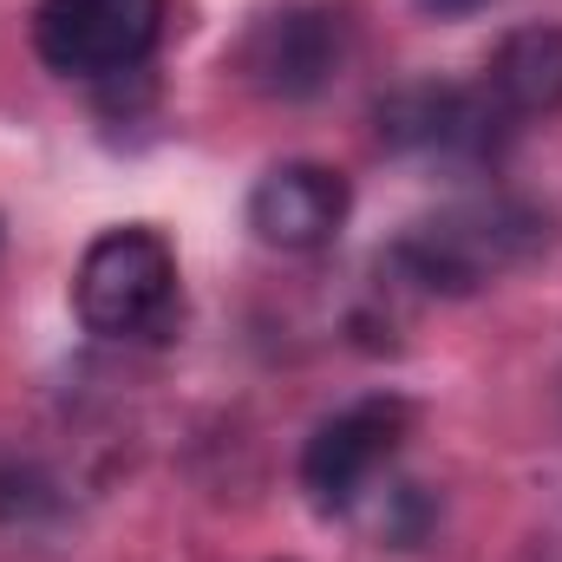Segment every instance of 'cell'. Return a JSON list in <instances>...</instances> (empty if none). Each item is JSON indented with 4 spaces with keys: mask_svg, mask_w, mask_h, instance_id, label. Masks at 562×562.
Segmentation results:
<instances>
[{
    "mask_svg": "<svg viewBox=\"0 0 562 562\" xmlns=\"http://www.w3.org/2000/svg\"><path fill=\"white\" fill-rule=\"evenodd\" d=\"M484 92L510 125L562 112V26H517L484 66Z\"/></svg>",
    "mask_w": 562,
    "mask_h": 562,
    "instance_id": "8",
    "label": "cell"
},
{
    "mask_svg": "<svg viewBox=\"0 0 562 562\" xmlns=\"http://www.w3.org/2000/svg\"><path fill=\"white\" fill-rule=\"evenodd\" d=\"M425 13H471V7H484V0H419Z\"/></svg>",
    "mask_w": 562,
    "mask_h": 562,
    "instance_id": "9",
    "label": "cell"
},
{
    "mask_svg": "<svg viewBox=\"0 0 562 562\" xmlns=\"http://www.w3.org/2000/svg\"><path fill=\"white\" fill-rule=\"evenodd\" d=\"M537 249H543V216L530 203L484 196V203H458V210H438V216L413 223L386 262L419 294H477L484 281L530 262Z\"/></svg>",
    "mask_w": 562,
    "mask_h": 562,
    "instance_id": "1",
    "label": "cell"
},
{
    "mask_svg": "<svg viewBox=\"0 0 562 562\" xmlns=\"http://www.w3.org/2000/svg\"><path fill=\"white\" fill-rule=\"evenodd\" d=\"M347 203H353V190H347L340 170H327V164H276L249 190V229L269 249L301 256V249H321V243L340 236Z\"/></svg>",
    "mask_w": 562,
    "mask_h": 562,
    "instance_id": "7",
    "label": "cell"
},
{
    "mask_svg": "<svg viewBox=\"0 0 562 562\" xmlns=\"http://www.w3.org/2000/svg\"><path fill=\"white\" fill-rule=\"evenodd\" d=\"M406 431H413V406L393 400V393H373V400H353L347 413H334L301 451L307 504L314 510H353L360 491L373 484V471L393 464Z\"/></svg>",
    "mask_w": 562,
    "mask_h": 562,
    "instance_id": "5",
    "label": "cell"
},
{
    "mask_svg": "<svg viewBox=\"0 0 562 562\" xmlns=\"http://www.w3.org/2000/svg\"><path fill=\"white\" fill-rule=\"evenodd\" d=\"M353 53V13L334 0H294L249 26L243 40V72L269 99H314L334 86V72Z\"/></svg>",
    "mask_w": 562,
    "mask_h": 562,
    "instance_id": "3",
    "label": "cell"
},
{
    "mask_svg": "<svg viewBox=\"0 0 562 562\" xmlns=\"http://www.w3.org/2000/svg\"><path fill=\"white\" fill-rule=\"evenodd\" d=\"M164 33V0H40L33 46L66 79L132 72Z\"/></svg>",
    "mask_w": 562,
    "mask_h": 562,
    "instance_id": "4",
    "label": "cell"
},
{
    "mask_svg": "<svg viewBox=\"0 0 562 562\" xmlns=\"http://www.w3.org/2000/svg\"><path fill=\"white\" fill-rule=\"evenodd\" d=\"M72 307L99 340H157L177 321V256L157 229H105L72 281Z\"/></svg>",
    "mask_w": 562,
    "mask_h": 562,
    "instance_id": "2",
    "label": "cell"
},
{
    "mask_svg": "<svg viewBox=\"0 0 562 562\" xmlns=\"http://www.w3.org/2000/svg\"><path fill=\"white\" fill-rule=\"evenodd\" d=\"M497 125H510L491 92L464 86H400L380 99V144L406 157H491Z\"/></svg>",
    "mask_w": 562,
    "mask_h": 562,
    "instance_id": "6",
    "label": "cell"
}]
</instances>
